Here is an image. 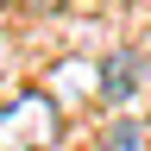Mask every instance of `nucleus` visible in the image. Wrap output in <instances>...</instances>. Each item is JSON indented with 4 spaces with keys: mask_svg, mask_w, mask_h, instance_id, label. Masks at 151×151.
Here are the masks:
<instances>
[{
    "mask_svg": "<svg viewBox=\"0 0 151 151\" xmlns=\"http://www.w3.org/2000/svg\"><path fill=\"white\" fill-rule=\"evenodd\" d=\"M145 145H151V126H145V120H132V113L101 126V151H145Z\"/></svg>",
    "mask_w": 151,
    "mask_h": 151,
    "instance_id": "7ed1b4c3",
    "label": "nucleus"
},
{
    "mask_svg": "<svg viewBox=\"0 0 151 151\" xmlns=\"http://www.w3.org/2000/svg\"><path fill=\"white\" fill-rule=\"evenodd\" d=\"M32 13H57V6H69V0H25Z\"/></svg>",
    "mask_w": 151,
    "mask_h": 151,
    "instance_id": "20e7f679",
    "label": "nucleus"
},
{
    "mask_svg": "<svg viewBox=\"0 0 151 151\" xmlns=\"http://www.w3.org/2000/svg\"><path fill=\"white\" fill-rule=\"evenodd\" d=\"M145 76H151V57L145 50H107L101 57V101L113 107V101H132V94H139L145 88Z\"/></svg>",
    "mask_w": 151,
    "mask_h": 151,
    "instance_id": "f03ea898",
    "label": "nucleus"
},
{
    "mask_svg": "<svg viewBox=\"0 0 151 151\" xmlns=\"http://www.w3.org/2000/svg\"><path fill=\"white\" fill-rule=\"evenodd\" d=\"M57 139V101L25 88L19 101L0 107V151H44Z\"/></svg>",
    "mask_w": 151,
    "mask_h": 151,
    "instance_id": "f257e3e1",
    "label": "nucleus"
}]
</instances>
